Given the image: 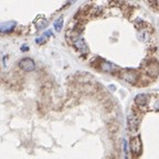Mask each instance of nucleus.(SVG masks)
Masks as SVG:
<instances>
[{"mask_svg": "<svg viewBox=\"0 0 159 159\" xmlns=\"http://www.w3.org/2000/svg\"><path fill=\"white\" fill-rule=\"evenodd\" d=\"M128 127L133 132H136L139 127V118L134 112L128 115Z\"/></svg>", "mask_w": 159, "mask_h": 159, "instance_id": "nucleus-3", "label": "nucleus"}, {"mask_svg": "<svg viewBox=\"0 0 159 159\" xmlns=\"http://www.w3.org/2000/svg\"><path fill=\"white\" fill-rule=\"evenodd\" d=\"M102 69L104 70L105 72L112 73L113 71H114V69H117V66L113 64V63H111V62H103L102 63Z\"/></svg>", "mask_w": 159, "mask_h": 159, "instance_id": "nucleus-7", "label": "nucleus"}, {"mask_svg": "<svg viewBox=\"0 0 159 159\" xmlns=\"http://www.w3.org/2000/svg\"><path fill=\"white\" fill-rule=\"evenodd\" d=\"M63 22H64L63 17H60L59 19L54 21V28H55V30H57V32H59V31H61V29L63 28Z\"/></svg>", "mask_w": 159, "mask_h": 159, "instance_id": "nucleus-8", "label": "nucleus"}, {"mask_svg": "<svg viewBox=\"0 0 159 159\" xmlns=\"http://www.w3.org/2000/svg\"><path fill=\"white\" fill-rule=\"evenodd\" d=\"M19 66L25 72H32L33 70L35 69V63L30 57H23V59H21L19 61Z\"/></svg>", "mask_w": 159, "mask_h": 159, "instance_id": "nucleus-1", "label": "nucleus"}, {"mask_svg": "<svg viewBox=\"0 0 159 159\" xmlns=\"http://www.w3.org/2000/svg\"><path fill=\"white\" fill-rule=\"evenodd\" d=\"M72 42H73V44H74V47L76 48L81 53H83V54L87 53V51H89L87 45H86V43H85L84 39H83L81 35H74V37L72 38Z\"/></svg>", "mask_w": 159, "mask_h": 159, "instance_id": "nucleus-2", "label": "nucleus"}, {"mask_svg": "<svg viewBox=\"0 0 159 159\" xmlns=\"http://www.w3.org/2000/svg\"><path fill=\"white\" fill-rule=\"evenodd\" d=\"M37 43H43V42H45V37L44 35H42V37H40V38H38L37 40Z\"/></svg>", "mask_w": 159, "mask_h": 159, "instance_id": "nucleus-10", "label": "nucleus"}, {"mask_svg": "<svg viewBox=\"0 0 159 159\" xmlns=\"http://www.w3.org/2000/svg\"><path fill=\"white\" fill-rule=\"evenodd\" d=\"M120 77H122L123 80H125L126 82L133 83V84H134L137 81V79H138V74H137L135 71H129V70H127V71H124V72L120 74Z\"/></svg>", "mask_w": 159, "mask_h": 159, "instance_id": "nucleus-4", "label": "nucleus"}, {"mask_svg": "<svg viewBox=\"0 0 159 159\" xmlns=\"http://www.w3.org/2000/svg\"><path fill=\"white\" fill-rule=\"evenodd\" d=\"M48 35H52V32H51V31H47V32L44 33V37H48Z\"/></svg>", "mask_w": 159, "mask_h": 159, "instance_id": "nucleus-11", "label": "nucleus"}, {"mask_svg": "<svg viewBox=\"0 0 159 159\" xmlns=\"http://www.w3.org/2000/svg\"><path fill=\"white\" fill-rule=\"evenodd\" d=\"M124 152L125 156H127V154H128V144H127L126 140H124Z\"/></svg>", "mask_w": 159, "mask_h": 159, "instance_id": "nucleus-9", "label": "nucleus"}, {"mask_svg": "<svg viewBox=\"0 0 159 159\" xmlns=\"http://www.w3.org/2000/svg\"><path fill=\"white\" fill-rule=\"evenodd\" d=\"M130 150L134 152L135 155L140 154V150H142V144H140V139L139 137H133L130 139Z\"/></svg>", "mask_w": 159, "mask_h": 159, "instance_id": "nucleus-5", "label": "nucleus"}, {"mask_svg": "<svg viewBox=\"0 0 159 159\" xmlns=\"http://www.w3.org/2000/svg\"><path fill=\"white\" fill-rule=\"evenodd\" d=\"M135 103L138 106H146V104L148 103V96L144 93H139L135 96Z\"/></svg>", "mask_w": 159, "mask_h": 159, "instance_id": "nucleus-6", "label": "nucleus"}]
</instances>
